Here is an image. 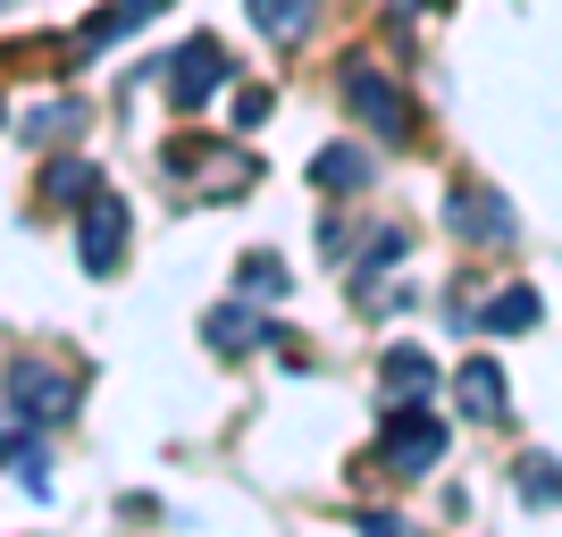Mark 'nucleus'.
<instances>
[{"label":"nucleus","mask_w":562,"mask_h":537,"mask_svg":"<svg viewBox=\"0 0 562 537\" xmlns=\"http://www.w3.org/2000/svg\"><path fill=\"white\" fill-rule=\"evenodd\" d=\"M520 495H529V504H554V495H562V470L529 462V470H520Z\"/></svg>","instance_id":"2eb2a0df"},{"label":"nucleus","mask_w":562,"mask_h":537,"mask_svg":"<svg viewBox=\"0 0 562 537\" xmlns=\"http://www.w3.org/2000/svg\"><path fill=\"white\" fill-rule=\"evenodd\" d=\"M420 387H437V370H428V353H386V395L395 403H420Z\"/></svg>","instance_id":"423d86ee"},{"label":"nucleus","mask_w":562,"mask_h":537,"mask_svg":"<svg viewBox=\"0 0 562 537\" xmlns=\"http://www.w3.org/2000/svg\"><path fill=\"white\" fill-rule=\"evenodd\" d=\"M529 320H538V294H529V286H520V294H504V303L487 311V327H504V336H520Z\"/></svg>","instance_id":"ddd939ff"},{"label":"nucleus","mask_w":562,"mask_h":537,"mask_svg":"<svg viewBox=\"0 0 562 537\" xmlns=\"http://www.w3.org/2000/svg\"><path fill=\"white\" fill-rule=\"evenodd\" d=\"M252 25L269 34V43H294L311 25V0H252Z\"/></svg>","instance_id":"6e6552de"},{"label":"nucleus","mask_w":562,"mask_h":537,"mask_svg":"<svg viewBox=\"0 0 562 537\" xmlns=\"http://www.w3.org/2000/svg\"><path fill=\"white\" fill-rule=\"evenodd\" d=\"M437 454H446V421H420V412H395V421H386V470L420 479Z\"/></svg>","instance_id":"f03ea898"},{"label":"nucleus","mask_w":562,"mask_h":537,"mask_svg":"<svg viewBox=\"0 0 562 537\" xmlns=\"http://www.w3.org/2000/svg\"><path fill=\"white\" fill-rule=\"evenodd\" d=\"M9 412H18V421H68L76 378L43 370V361H9Z\"/></svg>","instance_id":"f257e3e1"},{"label":"nucleus","mask_w":562,"mask_h":537,"mask_svg":"<svg viewBox=\"0 0 562 537\" xmlns=\"http://www.w3.org/2000/svg\"><path fill=\"white\" fill-rule=\"evenodd\" d=\"M211 345H218V353L260 345V320H244V311H218V320H211Z\"/></svg>","instance_id":"f8f14e48"},{"label":"nucleus","mask_w":562,"mask_h":537,"mask_svg":"<svg viewBox=\"0 0 562 537\" xmlns=\"http://www.w3.org/2000/svg\"><path fill=\"white\" fill-rule=\"evenodd\" d=\"M9 454H18V445H9V428H0V462H9Z\"/></svg>","instance_id":"dca6fc26"},{"label":"nucleus","mask_w":562,"mask_h":537,"mask_svg":"<svg viewBox=\"0 0 562 537\" xmlns=\"http://www.w3.org/2000/svg\"><path fill=\"white\" fill-rule=\"evenodd\" d=\"M43 186H50V202H85V193H93L101 177H93V168H85V160H59V168H50V177H43Z\"/></svg>","instance_id":"9b49d317"},{"label":"nucleus","mask_w":562,"mask_h":537,"mask_svg":"<svg viewBox=\"0 0 562 537\" xmlns=\"http://www.w3.org/2000/svg\"><path fill=\"white\" fill-rule=\"evenodd\" d=\"M453 227H470V235H513V211H504V202H453Z\"/></svg>","instance_id":"1a4fd4ad"},{"label":"nucleus","mask_w":562,"mask_h":537,"mask_svg":"<svg viewBox=\"0 0 562 537\" xmlns=\"http://www.w3.org/2000/svg\"><path fill=\"white\" fill-rule=\"evenodd\" d=\"M117 253H126V202L93 186L85 193V269H117Z\"/></svg>","instance_id":"7ed1b4c3"},{"label":"nucleus","mask_w":562,"mask_h":537,"mask_svg":"<svg viewBox=\"0 0 562 537\" xmlns=\"http://www.w3.org/2000/svg\"><path fill=\"white\" fill-rule=\"evenodd\" d=\"M227 68H235V59L211 43V34H202V43H186V51H177V76H168V101H177V110H193V101L211 93Z\"/></svg>","instance_id":"20e7f679"},{"label":"nucleus","mask_w":562,"mask_h":537,"mask_svg":"<svg viewBox=\"0 0 562 537\" xmlns=\"http://www.w3.org/2000/svg\"><path fill=\"white\" fill-rule=\"evenodd\" d=\"M462 412H470V421H495V412H504V378H495V361H470V370H462Z\"/></svg>","instance_id":"0eeeda50"},{"label":"nucleus","mask_w":562,"mask_h":537,"mask_svg":"<svg viewBox=\"0 0 562 537\" xmlns=\"http://www.w3.org/2000/svg\"><path fill=\"white\" fill-rule=\"evenodd\" d=\"M311 177H319V186H370V160H361V152H319Z\"/></svg>","instance_id":"9d476101"},{"label":"nucleus","mask_w":562,"mask_h":537,"mask_svg":"<svg viewBox=\"0 0 562 537\" xmlns=\"http://www.w3.org/2000/svg\"><path fill=\"white\" fill-rule=\"evenodd\" d=\"M345 93H352V110H361V118H378L386 135H403V118H412V110H403V101H395V85H386V76L352 68V76H345Z\"/></svg>","instance_id":"39448f33"},{"label":"nucleus","mask_w":562,"mask_h":537,"mask_svg":"<svg viewBox=\"0 0 562 537\" xmlns=\"http://www.w3.org/2000/svg\"><path fill=\"white\" fill-rule=\"evenodd\" d=\"M244 286H252V294H285V269L269 253H252V260H244Z\"/></svg>","instance_id":"4468645a"}]
</instances>
